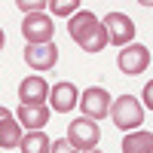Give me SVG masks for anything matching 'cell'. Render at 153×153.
<instances>
[{"instance_id": "21", "label": "cell", "mask_w": 153, "mask_h": 153, "mask_svg": "<svg viewBox=\"0 0 153 153\" xmlns=\"http://www.w3.org/2000/svg\"><path fill=\"white\" fill-rule=\"evenodd\" d=\"M86 153H101V150H98V147H95V150H86Z\"/></svg>"}, {"instance_id": "16", "label": "cell", "mask_w": 153, "mask_h": 153, "mask_svg": "<svg viewBox=\"0 0 153 153\" xmlns=\"http://www.w3.org/2000/svg\"><path fill=\"white\" fill-rule=\"evenodd\" d=\"M16 6H19L22 12H28V16H31V12H43V9H46L43 0H19Z\"/></svg>"}, {"instance_id": "13", "label": "cell", "mask_w": 153, "mask_h": 153, "mask_svg": "<svg viewBox=\"0 0 153 153\" xmlns=\"http://www.w3.org/2000/svg\"><path fill=\"white\" fill-rule=\"evenodd\" d=\"M19 141H22V126H19V120L9 113V117L0 120V150L19 147Z\"/></svg>"}, {"instance_id": "15", "label": "cell", "mask_w": 153, "mask_h": 153, "mask_svg": "<svg viewBox=\"0 0 153 153\" xmlns=\"http://www.w3.org/2000/svg\"><path fill=\"white\" fill-rule=\"evenodd\" d=\"M46 9L52 12V16H61V19H71L74 12H80V3L76 0H49Z\"/></svg>"}, {"instance_id": "8", "label": "cell", "mask_w": 153, "mask_h": 153, "mask_svg": "<svg viewBox=\"0 0 153 153\" xmlns=\"http://www.w3.org/2000/svg\"><path fill=\"white\" fill-rule=\"evenodd\" d=\"M46 98H49V83L40 74H31L19 83V101L25 107H43Z\"/></svg>"}, {"instance_id": "11", "label": "cell", "mask_w": 153, "mask_h": 153, "mask_svg": "<svg viewBox=\"0 0 153 153\" xmlns=\"http://www.w3.org/2000/svg\"><path fill=\"white\" fill-rule=\"evenodd\" d=\"M49 113H52V110H49L46 104H43V107H25V104H22L19 113H12V117L19 120L22 129H28V132H43L46 123H49Z\"/></svg>"}, {"instance_id": "4", "label": "cell", "mask_w": 153, "mask_h": 153, "mask_svg": "<svg viewBox=\"0 0 153 153\" xmlns=\"http://www.w3.org/2000/svg\"><path fill=\"white\" fill-rule=\"evenodd\" d=\"M101 28H104V37H107V46H129L135 43V22L126 16V12H107L101 19Z\"/></svg>"}, {"instance_id": "9", "label": "cell", "mask_w": 153, "mask_h": 153, "mask_svg": "<svg viewBox=\"0 0 153 153\" xmlns=\"http://www.w3.org/2000/svg\"><path fill=\"white\" fill-rule=\"evenodd\" d=\"M49 104H52V110L58 113H71L76 107V101H80V89H76L71 80H61V83H52L49 86Z\"/></svg>"}, {"instance_id": "2", "label": "cell", "mask_w": 153, "mask_h": 153, "mask_svg": "<svg viewBox=\"0 0 153 153\" xmlns=\"http://www.w3.org/2000/svg\"><path fill=\"white\" fill-rule=\"evenodd\" d=\"M107 117L113 120V126H117L120 132H135V129H141L147 110L141 107V101H138L135 95H120L117 101H110Z\"/></svg>"}, {"instance_id": "7", "label": "cell", "mask_w": 153, "mask_h": 153, "mask_svg": "<svg viewBox=\"0 0 153 153\" xmlns=\"http://www.w3.org/2000/svg\"><path fill=\"white\" fill-rule=\"evenodd\" d=\"M117 65H120L123 74H129V76H141L144 71H150V49L141 46V43H129V46L120 49Z\"/></svg>"}, {"instance_id": "12", "label": "cell", "mask_w": 153, "mask_h": 153, "mask_svg": "<svg viewBox=\"0 0 153 153\" xmlns=\"http://www.w3.org/2000/svg\"><path fill=\"white\" fill-rule=\"evenodd\" d=\"M123 153H153V135L144 129L126 132L123 138Z\"/></svg>"}, {"instance_id": "14", "label": "cell", "mask_w": 153, "mask_h": 153, "mask_svg": "<svg viewBox=\"0 0 153 153\" xmlns=\"http://www.w3.org/2000/svg\"><path fill=\"white\" fill-rule=\"evenodd\" d=\"M49 135L43 132H28V135H22V141H19V150L22 153H49Z\"/></svg>"}, {"instance_id": "5", "label": "cell", "mask_w": 153, "mask_h": 153, "mask_svg": "<svg viewBox=\"0 0 153 153\" xmlns=\"http://www.w3.org/2000/svg\"><path fill=\"white\" fill-rule=\"evenodd\" d=\"M110 92L104 86H89L86 92L80 95V101H76V107L83 110V117L86 120H92V123H98V120H104L107 117V110H110Z\"/></svg>"}, {"instance_id": "6", "label": "cell", "mask_w": 153, "mask_h": 153, "mask_svg": "<svg viewBox=\"0 0 153 153\" xmlns=\"http://www.w3.org/2000/svg\"><path fill=\"white\" fill-rule=\"evenodd\" d=\"M22 34H25V40H28V46L52 43V34H55L52 16H49V12H31V16H25V22H22Z\"/></svg>"}, {"instance_id": "1", "label": "cell", "mask_w": 153, "mask_h": 153, "mask_svg": "<svg viewBox=\"0 0 153 153\" xmlns=\"http://www.w3.org/2000/svg\"><path fill=\"white\" fill-rule=\"evenodd\" d=\"M68 34L74 37V43L83 49V52H101V49L107 46V37H104V28H101V19L95 12H74L68 19Z\"/></svg>"}, {"instance_id": "10", "label": "cell", "mask_w": 153, "mask_h": 153, "mask_svg": "<svg viewBox=\"0 0 153 153\" xmlns=\"http://www.w3.org/2000/svg\"><path fill=\"white\" fill-rule=\"evenodd\" d=\"M58 61V46L55 43H37V46H25V65H31L34 71L46 74L49 68H55Z\"/></svg>"}, {"instance_id": "20", "label": "cell", "mask_w": 153, "mask_h": 153, "mask_svg": "<svg viewBox=\"0 0 153 153\" xmlns=\"http://www.w3.org/2000/svg\"><path fill=\"white\" fill-rule=\"evenodd\" d=\"M3 43H6V37H3V28H0V49H3Z\"/></svg>"}, {"instance_id": "18", "label": "cell", "mask_w": 153, "mask_h": 153, "mask_svg": "<svg viewBox=\"0 0 153 153\" xmlns=\"http://www.w3.org/2000/svg\"><path fill=\"white\" fill-rule=\"evenodd\" d=\"M150 98H153V83H147V89H144V110H150Z\"/></svg>"}, {"instance_id": "19", "label": "cell", "mask_w": 153, "mask_h": 153, "mask_svg": "<svg viewBox=\"0 0 153 153\" xmlns=\"http://www.w3.org/2000/svg\"><path fill=\"white\" fill-rule=\"evenodd\" d=\"M9 113H12V110H6V107H0V120H3V117H9Z\"/></svg>"}, {"instance_id": "17", "label": "cell", "mask_w": 153, "mask_h": 153, "mask_svg": "<svg viewBox=\"0 0 153 153\" xmlns=\"http://www.w3.org/2000/svg\"><path fill=\"white\" fill-rule=\"evenodd\" d=\"M49 153H76V150L65 141V138H58V141H52V144H49Z\"/></svg>"}, {"instance_id": "3", "label": "cell", "mask_w": 153, "mask_h": 153, "mask_svg": "<svg viewBox=\"0 0 153 153\" xmlns=\"http://www.w3.org/2000/svg\"><path fill=\"white\" fill-rule=\"evenodd\" d=\"M65 141H68L76 153L95 150V147H98V141H101V129H98V123L80 117V120H74V123L68 126V138H65Z\"/></svg>"}]
</instances>
